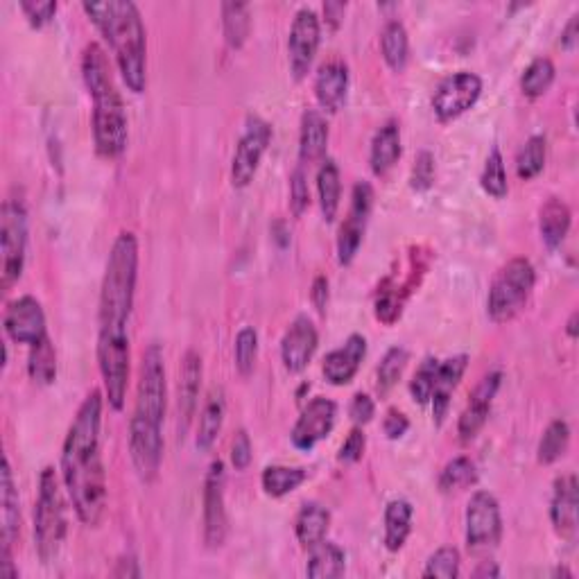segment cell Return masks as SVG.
I'll return each instance as SVG.
<instances>
[{
  "instance_id": "1",
  "label": "cell",
  "mask_w": 579,
  "mask_h": 579,
  "mask_svg": "<svg viewBox=\"0 0 579 579\" xmlns=\"http://www.w3.org/2000/svg\"><path fill=\"white\" fill-rule=\"evenodd\" d=\"M138 281V240L120 231L111 247L100 288L98 310V367L111 408H125L129 385V319H132Z\"/></svg>"
},
{
  "instance_id": "2",
  "label": "cell",
  "mask_w": 579,
  "mask_h": 579,
  "mask_svg": "<svg viewBox=\"0 0 579 579\" xmlns=\"http://www.w3.org/2000/svg\"><path fill=\"white\" fill-rule=\"evenodd\" d=\"M102 392L91 390L66 432L62 482L80 523L98 527L107 514V473L102 462Z\"/></svg>"
},
{
  "instance_id": "3",
  "label": "cell",
  "mask_w": 579,
  "mask_h": 579,
  "mask_svg": "<svg viewBox=\"0 0 579 579\" xmlns=\"http://www.w3.org/2000/svg\"><path fill=\"white\" fill-rule=\"evenodd\" d=\"M163 351L159 344H150L143 351L138 369L136 405L129 419V457L136 475L143 482L157 480L163 462V421L168 410V380Z\"/></svg>"
},
{
  "instance_id": "4",
  "label": "cell",
  "mask_w": 579,
  "mask_h": 579,
  "mask_svg": "<svg viewBox=\"0 0 579 579\" xmlns=\"http://www.w3.org/2000/svg\"><path fill=\"white\" fill-rule=\"evenodd\" d=\"M82 10L109 43L127 89L143 93L148 84V37L138 7L132 0H100L82 3Z\"/></svg>"
},
{
  "instance_id": "5",
  "label": "cell",
  "mask_w": 579,
  "mask_h": 579,
  "mask_svg": "<svg viewBox=\"0 0 579 579\" xmlns=\"http://www.w3.org/2000/svg\"><path fill=\"white\" fill-rule=\"evenodd\" d=\"M82 77L93 98V143L102 159H118L127 148L125 102L111 73L109 57L91 41L82 53Z\"/></svg>"
},
{
  "instance_id": "6",
  "label": "cell",
  "mask_w": 579,
  "mask_h": 579,
  "mask_svg": "<svg viewBox=\"0 0 579 579\" xmlns=\"http://www.w3.org/2000/svg\"><path fill=\"white\" fill-rule=\"evenodd\" d=\"M66 503L53 466L39 475V494L34 503V548L43 564H53L66 541Z\"/></svg>"
},
{
  "instance_id": "7",
  "label": "cell",
  "mask_w": 579,
  "mask_h": 579,
  "mask_svg": "<svg viewBox=\"0 0 579 579\" xmlns=\"http://www.w3.org/2000/svg\"><path fill=\"white\" fill-rule=\"evenodd\" d=\"M534 283H537V270L527 258L518 256L503 265L489 285L487 313L491 322L507 324L525 308L530 299Z\"/></svg>"
},
{
  "instance_id": "8",
  "label": "cell",
  "mask_w": 579,
  "mask_h": 579,
  "mask_svg": "<svg viewBox=\"0 0 579 579\" xmlns=\"http://www.w3.org/2000/svg\"><path fill=\"white\" fill-rule=\"evenodd\" d=\"M28 209L21 200L10 197L5 200L3 211H0V285L3 290H12L14 283H19L25 256H28Z\"/></svg>"
},
{
  "instance_id": "9",
  "label": "cell",
  "mask_w": 579,
  "mask_h": 579,
  "mask_svg": "<svg viewBox=\"0 0 579 579\" xmlns=\"http://www.w3.org/2000/svg\"><path fill=\"white\" fill-rule=\"evenodd\" d=\"M466 546L475 555L494 550L503 537V514L494 494L475 491L466 505Z\"/></svg>"
},
{
  "instance_id": "10",
  "label": "cell",
  "mask_w": 579,
  "mask_h": 579,
  "mask_svg": "<svg viewBox=\"0 0 579 579\" xmlns=\"http://www.w3.org/2000/svg\"><path fill=\"white\" fill-rule=\"evenodd\" d=\"M272 141V125L267 123L265 118L249 114L245 123V132L240 136V141L236 145V152H233L231 161V184L236 188H247L252 184L258 166L265 157L267 148H270Z\"/></svg>"
},
{
  "instance_id": "11",
  "label": "cell",
  "mask_w": 579,
  "mask_h": 579,
  "mask_svg": "<svg viewBox=\"0 0 579 579\" xmlns=\"http://www.w3.org/2000/svg\"><path fill=\"white\" fill-rule=\"evenodd\" d=\"M480 95L482 80L478 75L469 71L451 73L437 84L435 93H432V111H435L439 123H451L473 109Z\"/></svg>"
},
{
  "instance_id": "12",
  "label": "cell",
  "mask_w": 579,
  "mask_h": 579,
  "mask_svg": "<svg viewBox=\"0 0 579 579\" xmlns=\"http://www.w3.org/2000/svg\"><path fill=\"white\" fill-rule=\"evenodd\" d=\"M374 197V188L369 181H358L353 186L347 220L342 222L340 233H337V261L340 265H351L353 258L358 256L371 211H374Z\"/></svg>"
},
{
  "instance_id": "13",
  "label": "cell",
  "mask_w": 579,
  "mask_h": 579,
  "mask_svg": "<svg viewBox=\"0 0 579 579\" xmlns=\"http://www.w3.org/2000/svg\"><path fill=\"white\" fill-rule=\"evenodd\" d=\"M224 462L215 460L204 478V543L206 548H222L229 534L227 503H224Z\"/></svg>"
},
{
  "instance_id": "14",
  "label": "cell",
  "mask_w": 579,
  "mask_h": 579,
  "mask_svg": "<svg viewBox=\"0 0 579 579\" xmlns=\"http://www.w3.org/2000/svg\"><path fill=\"white\" fill-rule=\"evenodd\" d=\"M319 43H322V25H319V16L301 7L292 21L290 37H288V55H290V71L295 75V80H304L313 68V62L317 57Z\"/></svg>"
},
{
  "instance_id": "15",
  "label": "cell",
  "mask_w": 579,
  "mask_h": 579,
  "mask_svg": "<svg viewBox=\"0 0 579 579\" xmlns=\"http://www.w3.org/2000/svg\"><path fill=\"white\" fill-rule=\"evenodd\" d=\"M337 421V403L326 396H315L304 410H301L295 428L290 432L292 446L299 451L310 453L313 448L331 435Z\"/></svg>"
},
{
  "instance_id": "16",
  "label": "cell",
  "mask_w": 579,
  "mask_h": 579,
  "mask_svg": "<svg viewBox=\"0 0 579 579\" xmlns=\"http://www.w3.org/2000/svg\"><path fill=\"white\" fill-rule=\"evenodd\" d=\"M3 324L12 342L28 344V347H34V344H39L48 335L46 313H43L39 299H34L32 295H23L10 301Z\"/></svg>"
},
{
  "instance_id": "17",
  "label": "cell",
  "mask_w": 579,
  "mask_h": 579,
  "mask_svg": "<svg viewBox=\"0 0 579 579\" xmlns=\"http://www.w3.org/2000/svg\"><path fill=\"white\" fill-rule=\"evenodd\" d=\"M500 383H503V374H500V371H489V374L482 376L480 383L473 387L469 405H466L464 412L460 414V421H457V435H460L462 444L473 442V439L480 435V430L485 428L491 403L496 399Z\"/></svg>"
},
{
  "instance_id": "18",
  "label": "cell",
  "mask_w": 579,
  "mask_h": 579,
  "mask_svg": "<svg viewBox=\"0 0 579 579\" xmlns=\"http://www.w3.org/2000/svg\"><path fill=\"white\" fill-rule=\"evenodd\" d=\"M319 344V333L308 315L295 317L281 340V362L290 374H301L313 360Z\"/></svg>"
},
{
  "instance_id": "19",
  "label": "cell",
  "mask_w": 579,
  "mask_h": 579,
  "mask_svg": "<svg viewBox=\"0 0 579 579\" xmlns=\"http://www.w3.org/2000/svg\"><path fill=\"white\" fill-rule=\"evenodd\" d=\"M550 521L561 539H575L579 523V485L575 473H566L555 480L550 498Z\"/></svg>"
},
{
  "instance_id": "20",
  "label": "cell",
  "mask_w": 579,
  "mask_h": 579,
  "mask_svg": "<svg viewBox=\"0 0 579 579\" xmlns=\"http://www.w3.org/2000/svg\"><path fill=\"white\" fill-rule=\"evenodd\" d=\"M367 356V340L365 335L351 333L347 340H344L342 347L333 349L324 358L322 374L326 378V383H331L335 387L349 385L353 378L358 376L362 360Z\"/></svg>"
},
{
  "instance_id": "21",
  "label": "cell",
  "mask_w": 579,
  "mask_h": 579,
  "mask_svg": "<svg viewBox=\"0 0 579 579\" xmlns=\"http://www.w3.org/2000/svg\"><path fill=\"white\" fill-rule=\"evenodd\" d=\"M202 356L195 349H188L184 353L179 369V437L184 439L186 432L193 423V417L197 412V403H200V387H202Z\"/></svg>"
},
{
  "instance_id": "22",
  "label": "cell",
  "mask_w": 579,
  "mask_h": 579,
  "mask_svg": "<svg viewBox=\"0 0 579 579\" xmlns=\"http://www.w3.org/2000/svg\"><path fill=\"white\" fill-rule=\"evenodd\" d=\"M466 367H469V356H466V353H460V356H453L444 362H439L435 387H432V396H430L435 426H444L448 410H451V399L457 390V385H460Z\"/></svg>"
},
{
  "instance_id": "23",
  "label": "cell",
  "mask_w": 579,
  "mask_h": 579,
  "mask_svg": "<svg viewBox=\"0 0 579 579\" xmlns=\"http://www.w3.org/2000/svg\"><path fill=\"white\" fill-rule=\"evenodd\" d=\"M349 93V66L340 62V59H333V62H326L324 66H319V71L315 75V98L319 102V107L328 114H337L347 102Z\"/></svg>"
},
{
  "instance_id": "24",
  "label": "cell",
  "mask_w": 579,
  "mask_h": 579,
  "mask_svg": "<svg viewBox=\"0 0 579 579\" xmlns=\"http://www.w3.org/2000/svg\"><path fill=\"white\" fill-rule=\"evenodd\" d=\"M0 548H14L21 532V498L16 489L12 464L3 457V473H0Z\"/></svg>"
},
{
  "instance_id": "25",
  "label": "cell",
  "mask_w": 579,
  "mask_h": 579,
  "mask_svg": "<svg viewBox=\"0 0 579 579\" xmlns=\"http://www.w3.org/2000/svg\"><path fill=\"white\" fill-rule=\"evenodd\" d=\"M328 150V123L322 111L306 109L299 129V161L301 166H313L326 159Z\"/></svg>"
},
{
  "instance_id": "26",
  "label": "cell",
  "mask_w": 579,
  "mask_h": 579,
  "mask_svg": "<svg viewBox=\"0 0 579 579\" xmlns=\"http://www.w3.org/2000/svg\"><path fill=\"white\" fill-rule=\"evenodd\" d=\"M403 145H401V127L396 120H387V123L378 129L371 138L369 148V166L376 177H383L390 172L401 159Z\"/></svg>"
},
{
  "instance_id": "27",
  "label": "cell",
  "mask_w": 579,
  "mask_h": 579,
  "mask_svg": "<svg viewBox=\"0 0 579 579\" xmlns=\"http://www.w3.org/2000/svg\"><path fill=\"white\" fill-rule=\"evenodd\" d=\"M570 224H573V213H570L568 204L559 197H548L539 209V231L541 240L548 249H559L564 243Z\"/></svg>"
},
{
  "instance_id": "28",
  "label": "cell",
  "mask_w": 579,
  "mask_h": 579,
  "mask_svg": "<svg viewBox=\"0 0 579 579\" xmlns=\"http://www.w3.org/2000/svg\"><path fill=\"white\" fill-rule=\"evenodd\" d=\"M224 412H227V401H224V390L222 387H213L206 396V403L200 412V423H197V437L195 446L200 448L202 453L211 451L213 444L218 442V435L224 423Z\"/></svg>"
},
{
  "instance_id": "29",
  "label": "cell",
  "mask_w": 579,
  "mask_h": 579,
  "mask_svg": "<svg viewBox=\"0 0 579 579\" xmlns=\"http://www.w3.org/2000/svg\"><path fill=\"white\" fill-rule=\"evenodd\" d=\"M331 527V512L319 503H306L301 507L295 521V534L301 548H315L317 543H322Z\"/></svg>"
},
{
  "instance_id": "30",
  "label": "cell",
  "mask_w": 579,
  "mask_h": 579,
  "mask_svg": "<svg viewBox=\"0 0 579 579\" xmlns=\"http://www.w3.org/2000/svg\"><path fill=\"white\" fill-rule=\"evenodd\" d=\"M412 516L414 509L410 500L396 498L390 500L385 507V548L390 552L403 550L412 532Z\"/></svg>"
},
{
  "instance_id": "31",
  "label": "cell",
  "mask_w": 579,
  "mask_h": 579,
  "mask_svg": "<svg viewBox=\"0 0 579 579\" xmlns=\"http://www.w3.org/2000/svg\"><path fill=\"white\" fill-rule=\"evenodd\" d=\"M317 193H319V209H322L324 220L335 222L342 200V175L333 159H324L322 166L317 170Z\"/></svg>"
},
{
  "instance_id": "32",
  "label": "cell",
  "mask_w": 579,
  "mask_h": 579,
  "mask_svg": "<svg viewBox=\"0 0 579 579\" xmlns=\"http://www.w3.org/2000/svg\"><path fill=\"white\" fill-rule=\"evenodd\" d=\"M344 568H347V552L337 543L322 541L315 548H310V559L306 566V575L313 579H337Z\"/></svg>"
},
{
  "instance_id": "33",
  "label": "cell",
  "mask_w": 579,
  "mask_h": 579,
  "mask_svg": "<svg viewBox=\"0 0 579 579\" xmlns=\"http://www.w3.org/2000/svg\"><path fill=\"white\" fill-rule=\"evenodd\" d=\"M380 53H383L385 64L394 73H403L410 62V37L401 21H387L383 32H380Z\"/></svg>"
},
{
  "instance_id": "34",
  "label": "cell",
  "mask_w": 579,
  "mask_h": 579,
  "mask_svg": "<svg viewBox=\"0 0 579 579\" xmlns=\"http://www.w3.org/2000/svg\"><path fill=\"white\" fill-rule=\"evenodd\" d=\"M308 480V471L301 466H267L261 475V485L267 496L283 498L297 491Z\"/></svg>"
},
{
  "instance_id": "35",
  "label": "cell",
  "mask_w": 579,
  "mask_h": 579,
  "mask_svg": "<svg viewBox=\"0 0 579 579\" xmlns=\"http://www.w3.org/2000/svg\"><path fill=\"white\" fill-rule=\"evenodd\" d=\"M222 32L227 46L240 50L252 32V14L247 3H222Z\"/></svg>"
},
{
  "instance_id": "36",
  "label": "cell",
  "mask_w": 579,
  "mask_h": 579,
  "mask_svg": "<svg viewBox=\"0 0 579 579\" xmlns=\"http://www.w3.org/2000/svg\"><path fill=\"white\" fill-rule=\"evenodd\" d=\"M28 374L34 383L41 387L53 385L57 380V351L53 340H50V335H46L39 344L30 347Z\"/></svg>"
},
{
  "instance_id": "37",
  "label": "cell",
  "mask_w": 579,
  "mask_h": 579,
  "mask_svg": "<svg viewBox=\"0 0 579 579\" xmlns=\"http://www.w3.org/2000/svg\"><path fill=\"white\" fill-rule=\"evenodd\" d=\"M546 157H548L546 136H541V134L530 136L516 157V175L523 181L539 177L543 168H546Z\"/></svg>"
},
{
  "instance_id": "38",
  "label": "cell",
  "mask_w": 579,
  "mask_h": 579,
  "mask_svg": "<svg viewBox=\"0 0 579 579\" xmlns=\"http://www.w3.org/2000/svg\"><path fill=\"white\" fill-rule=\"evenodd\" d=\"M473 485H478V466L466 455L455 457V460L448 462L442 473H439V489H442L444 494L469 489Z\"/></svg>"
},
{
  "instance_id": "39",
  "label": "cell",
  "mask_w": 579,
  "mask_h": 579,
  "mask_svg": "<svg viewBox=\"0 0 579 579\" xmlns=\"http://www.w3.org/2000/svg\"><path fill=\"white\" fill-rule=\"evenodd\" d=\"M570 444V426L564 419L550 421V426L543 430L541 442L537 448L539 464H555L559 457H564Z\"/></svg>"
},
{
  "instance_id": "40",
  "label": "cell",
  "mask_w": 579,
  "mask_h": 579,
  "mask_svg": "<svg viewBox=\"0 0 579 579\" xmlns=\"http://www.w3.org/2000/svg\"><path fill=\"white\" fill-rule=\"evenodd\" d=\"M408 285H396L392 279H385L378 288L376 297V317L380 322L392 326L401 317L405 299H408Z\"/></svg>"
},
{
  "instance_id": "41",
  "label": "cell",
  "mask_w": 579,
  "mask_h": 579,
  "mask_svg": "<svg viewBox=\"0 0 579 579\" xmlns=\"http://www.w3.org/2000/svg\"><path fill=\"white\" fill-rule=\"evenodd\" d=\"M552 82H555V64L548 57H537L523 71L521 91L532 100L541 98V95L548 93Z\"/></svg>"
},
{
  "instance_id": "42",
  "label": "cell",
  "mask_w": 579,
  "mask_h": 579,
  "mask_svg": "<svg viewBox=\"0 0 579 579\" xmlns=\"http://www.w3.org/2000/svg\"><path fill=\"white\" fill-rule=\"evenodd\" d=\"M408 360H410V353L405 347H392L385 351L383 360H380L378 365V394L385 396L394 390V385L399 383V378L403 376L405 367H408Z\"/></svg>"
},
{
  "instance_id": "43",
  "label": "cell",
  "mask_w": 579,
  "mask_h": 579,
  "mask_svg": "<svg viewBox=\"0 0 579 579\" xmlns=\"http://www.w3.org/2000/svg\"><path fill=\"white\" fill-rule=\"evenodd\" d=\"M480 186L487 195L494 197V200H503V197H507V193H509L505 161H503V154H500L498 148H491V152H489V157L485 161V168H482V175H480Z\"/></svg>"
},
{
  "instance_id": "44",
  "label": "cell",
  "mask_w": 579,
  "mask_h": 579,
  "mask_svg": "<svg viewBox=\"0 0 579 579\" xmlns=\"http://www.w3.org/2000/svg\"><path fill=\"white\" fill-rule=\"evenodd\" d=\"M233 358H236V369L240 376H252L258 360V333L252 326H243L236 335L233 344Z\"/></svg>"
},
{
  "instance_id": "45",
  "label": "cell",
  "mask_w": 579,
  "mask_h": 579,
  "mask_svg": "<svg viewBox=\"0 0 579 579\" xmlns=\"http://www.w3.org/2000/svg\"><path fill=\"white\" fill-rule=\"evenodd\" d=\"M460 566H462L460 550L453 546H444L432 552L430 559L426 561V568H423V577L455 579V577H460Z\"/></svg>"
},
{
  "instance_id": "46",
  "label": "cell",
  "mask_w": 579,
  "mask_h": 579,
  "mask_svg": "<svg viewBox=\"0 0 579 579\" xmlns=\"http://www.w3.org/2000/svg\"><path fill=\"white\" fill-rule=\"evenodd\" d=\"M437 369H439V360L428 356L426 360L421 362L417 374L412 376L410 380V394H412V401L419 403V405H428L430 403V396H432V387H435V376H437Z\"/></svg>"
},
{
  "instance_id": "47",
  "label": "cell",
  "mask_w": 579,
  "mask_h": 579,
  "mask_svg": "<svg viewBox=\"0 0 579 579\" xmlns=\"http://www.w3.org/2000/svg\"><path fill=\"white\" fill-rule=\"evenodd\" d=\"M310 206V188L304 166H299L290 177V209L295 218H301Z\"/></svg>"
},
{
  "instance_id": "48",
  "label": "cell",
  "mask_w": 579,
  "mask_h": 579,
  "mask_svg": "<svg viewBox=\"0 0 579 579\" xmlns=\"http://www.w3.org/2000/svg\"><path fill=\"white\" fill-rule=\"evenodd\" d=\"M21 12L32 28H43L55 19L57 3L55 0H21Z\"/></svg>"
},
{
  "instance_id": "49",
  "label": "cell",
  "mask_w": 579,
  "mask_h": 579,
  "mask_svg": "<svg viewBox=\"0 0 579 579\" xmlns=\"http://www.w3.org/2000/svg\"><path fill=\"white\" fill-rule=\"evenodd\" d=\"M432 181H435V157H432L428 150H421L417 154V159H414L410 186L423 193V190H428L432 186Z\"/></svg>"
},
{
  "instance_id": "50",
  "label": "cell",
  "mask_w": 579,
  "mask_h": 579,
  "mask_svg": "<svg viewBox=\"0 0 579 579\" xmlns=\"http://www.w3.org/2000/svg\"><path fill=\"white\" fill-rule=\"evenodd\" d=\"M365 448H367V435L365 430L360 426L353 428L347 439H344V444L340 446V453H337V462L340 464H356L362 460V455H365Z\"/></svg>"
},
{
  "instance_id": "51",
  "label": "cell",
  "mask_w": 579,
  "mask_h": 579,
  "mask_svg": "<svg viewBox=\"0 0 579 579\" xmlns=\"http://www.w3.org/2000/svg\"><path fill=\"white\" fill-rule=\"evenodd\" d=\"M252 460H254L252 439H249L245 428H240L231 439V464L236 471H247Z\"/></svg>"
},
{
  "instance_id": "52",
  "label": "cell",
  "mask_w": 579,
  "mask_h": 579,
  "mask_svg": "<svg viewBox=\"0 0 579 579\" xmlns=\"http://www.w3.org/2000/svg\"><path fill=\"white\" fill-rule=\"evenodd\" d=\"M374 414H376V403L369 394L358 392L356 396H353L349 405V417L353 423H356V426L360 428L367 426V423L374 419Z\"/></svg>"
},
{
  "instance_id": "53",
  "label": "cell",
  "mask_w": 579,
  "mask_h": 579,
  "mask_svg": "<svg viewBox=\"0 0 579 579\" xmlns=\"http://www.w3.org/2000/svg\"><path fill=\"white\" fill-rule=\"evenodd\" d=\"M410 430V419L405 417V414L401 410H387L385 414V419H383V432H385V437L387 439H392V442H396V439H401L405 437V432Z\"/></svg>"
},
{
  "instance_id": "54",
  "label": "cell",
  "mask_w": 579,
  "mask_h": 579,
  "mask_svg": "<svg viewBox=\"0 0 579 579\" xmlns=\"http://www.w3.org/2000/svg\"><path fill=\"white\" fill-rule=\"evenodd\" d=\"M328 297H331V283H328L324 274H319V276H315L313 288H310V301H313V306L317 308L319 315L326 313Z\"/></svg>"
},
{
  "instance_id": "55",
  "label": "cell",
  "mask_w": 579,
  "mask_h": 579,
  "mask_svg": "<svg viewBox=\"0 0 579 579\" xmlns=\"http://www.w3.org/2000/svg\"><path fill=\"white\" fill-rule=\"evenodd\" d=\"M577 41H579V16H570V21L566 23L564 32H561V48L568 50V53H573L577 48Z\"/></svg>"
},
{
  "instance_id": "56",
  "label": "cell",
  "mask_w": 579,
  "mask_h": 579,
  "mask_svg": "<svg viewBox=\"0 0 579 579\" xmlns=\"http://www.w3.org/2000/svg\"><path fill=\"white\" fill-rule=\"evenodd\" d=\"M114 577H141V568H138V561L134 555H125L116 561Z\"/></svg>"
},
{
  "instance_id": "57",
  "label": "cell",
  "mask_w": 579,
  "mask_h": 579,
  "mask_svg": "<svg viewBox=\"0 0 579 579\" xmlns=\"http://www.w3.org/2000/svg\"><path fill=\"white\" fill-rule=\"evenodd\" d=\"M344 12H347V3H326L324 5V19L333 30L340 28V23L344 19Z\"/></svg>"
},
{
  "instance_id": "58",
  "label": "cell",
  "mask_w": 579,
  "mask_h": 579,
  "mask_svg": "<svg viewBox=\"0 0 579 579\" xmlns=\"http://www.w3.org/2000/svg\"><path fill=\"white\" fill-rule=\"evenodd\" d=\"M0 575L5 579H19V568L14 566L12 548H0Z\"/></svg>"
},
{
  "instance_id": "59",
  "label": "cell",
  "mask_w": 579,
  "mask_h": 579,
  "mask_svg": "<svg viewBox=\"0 0 579 579\" xmlns=\"http://www.w3.org/2000/svg\"><path fill=\"white\" fill-rule=\"evenodd\" d=\"M473 575H475V577H498L500 570H498V566L494 564V561H485V564H482L478 570H475Z\"/></svg>"
},
{
  "instance_id": "60",
  "label": "cell",
  "mask_w": 579,
  "mask_h": 579,
  "mask_svg": "<svg viewBox=\"0 0 579 579\" xmlns=\"http://www.w3.org/2000/svg\"><path fill=\"white\" fill-rule=\"evenodd\" d=\"M577 322H579V313H573L566 324V333H568V337H573V340L577 337Z\"/></svg>"
},
{
  "instance_id": "61",
  "label": "cell",
  "mask_w": 579,
  "mask_h": 579,
  "mask_svg": "<svg viewBox=\"0 0 579 579\" xmlns=\"http://www.w3.org/2000/svg\"><path fill=\"white\" fill-rule=\"evenodd\" d=\"M555 575H557V577H559V575H564V577H573V573H570L568 568H557V570H555Z\"/></svg>"
}]
</instances>
